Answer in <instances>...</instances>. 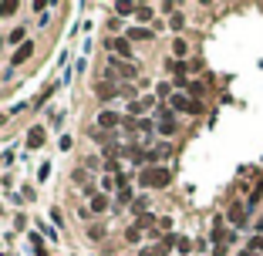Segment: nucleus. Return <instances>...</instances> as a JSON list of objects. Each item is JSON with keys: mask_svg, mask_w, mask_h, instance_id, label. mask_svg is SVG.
Returning a JSON list of instances; mask_svg holds the SVG:
<instances>
[{"mask_svg": "<svg viewBox=\"0 0 263 256\" xmlns=\"http://www.w3.org/2000/svg\"><path fill=\"white\" fill-rule=\"evenodd\" d=\"M169 168L165 165H145L142 168V186H149V189H165L169 186Z\"/></svg>", "mask_w": 263, "mask_h": 256, "instance_id": "f257e3e1", "label": "nucleus"}, {"mask_svg": "<svg viewBox=\"0 0 263 256\" xmlns=\"http://www.w3.org/2000/svg\"><path fill=\"white\" fill-rule=\"evenodd\" d=\"M169 105L176 108V112H186V115H199V112H203V105H199V101H193L189 95H183V91H179V95H172Z\"/></svg>", "mask_w": 263, "mask_h": 256, "instance_id": "f03ea898", "label": "nucleus"}, {"mask_svg": "<svg viewBox=\"0 0 263 256\" xmlns=\"http://www.w3.org/2000/svg\"><path fill=\"white\" fill-rule=\"evenodd\" d=\"M176 128H179V125H176V115H172L169 108H165V112L159 115V132H162V135H172Z\"/></svg>", "mask_w": 263, "mask_h": 256, "instance_id": "7ed1b4c3", "label": "nucleus"}, {"mask_svg": "<svg viewBox=\"0 0 263 256\" xmlns=\"http://www.w3.org/2000/svg\"><path fill=\"white\" fill-rule=\"evenodd\" d=\"M229 223L233 226L246 223V206H243V202H233V206H229Z\"/></svg>", "mask_w": 263, "mask_h": 256, "instance_id": "20e7f679", "label": "nucleus"}, {"mask_svg": "<svg viewBox=\"0 0 263 256\" xmlns=\"http://www.w3.org/2000/svg\"><path fill=\"white\" fill-rule=\"evenodd\" d=\"M31 54H34V41H31V44H21V47H17V51H14V57H11V64H14V67L24 64V61H27Z\"/></svg>", "mask_w": 263, "mask_h": 256, "instance_id": "39448f33", "label": "nucleus"}, {"mask_svg": "<svg viewBox=\"0 0 263 256\" xmlns=\"http://www.w3.org/2000/svg\"><path fill=\"white\" fill-rule=\"evenodd\" d=\"M152 101H155V98H138V101H132V105H128V115H132V118L145 115V112L152 108Z\"/></svg>", "mask_w": 263, "mask_h": 256, "instance_id": "423d86ee", "label": "nucleus"}, {"mask_svg": "<svg viewBox=\"0 0 263 256\" xmlns=\"http://www.w3.org/2000/svg\"><path fill=\"white\" fill-rule=\"evenodd\" d=\"M112 74H118V78H135V67L125 64V61H112Z\"/></svg>", "mask_w": 263, "mask_h": 256, "instance_id": "0eeeda50", "label": "nucleus"}, {"mask_svg": "<svg viewBox=\"0 0 263 256\" xmlns=\"http://www.w3.org/2000/svg\"><path fill=\"white\" fill-rule=\"evenodd\" d=\"M128 44H132L128 37H115V41H112V51H115V54H122V57H132V47H128Z\"/></svg>", "mask_w": 263, "mask_h": 256, "instance_id": "6e6552de", "label": "nucleus"}, {"mask_svg": "<svg viewBox=\"0 0 263 256\" xmlns=\"http://www.w3.org/2000/svg\"><path fill=\"white\" fill-rule=\"evenodd\" d=\"M115 125H118V115H115V112H102V115H98V128H105V132H112Z\"/></svg>", "mask_w": 263, "mask_h": 256, "instance_id": "1a4fd4ad", "label": "nucleus"}, {"mask_svg": "<svg viewBox=\"0 0 263 256\" xmlns=\"http://www.w3.org/2000/svg\"><path fill=\"white\" fill-rule=\"evenodd\" d=\"M27 145H31V148H41V145H44V128H31V132H27Z\"/></svg>", "mask_w": 263, "mask_h": 256, "instance_id": "9d476101", "label": "nucleus"}, {"mask_svg": "<svg viewBox=\"0 0 263 256\" xmlns=\"http://www.w3.org/2000/svg\"><path fill=\"white\" fill-rule=\"evenodd\" d=\"M88 209H92V212H105V209H108V199H105L102 192H95V196H92V206H88Z\"/></svg>", "mask_w": 263, "mask_h": 256, "instance_id": "9b49d317", "label": "nucleus"}, {"mask_svg": "<svg viewBox=\"0 0 263 256\" xmlns=\"http://www.w3.org/2000/svg\"><path fill=\"white\" fill-rule=\"evenodd\" d=\"M128 41H152V31H145V27H132V31H128Z\"/></svg>", "mask_w": 263, "mask_h": 256, "instance_id": "f8f14e48", "label": "nucleus"}, {"mask_svg": "<svg viewBox=\"0 0 263 256\" xmlns=\"http://www.w3.org/2000/svg\"><path fill=\"white\" fill-rule=\"evenodd\" d=\"M172 54H176V57H186V54H189V44H186L183 37H176V41H172Z\"/></svg>", "mask_w": 263, "mask_h": 256, "instance_id": "ddd939ff", "label": "nucleus"}, {"mask_svg": "<svg viewBox=\"0 0 263 256\" xmlns=\"http://www.w3.org/2000/svg\"><path fill=\"white\" fill-rule=\"evenodd\" d=\"M125 239H128V243H138V239H142V226H132V229H128V233H125Z\"/></svg>", "mask_w": 263, "mask_h": 256, "instance_id": "4468645a", "label": "nucleus"}, {"mask_svg": "<svg viewBox=\"0 0 263 256\" xmlns=\"http://www.w3.org/2000/svg\"><path fill=\"white\" fill-rule=\"evenodd\" d=\"M0 14H4V17H7V14H17V0H4V4H0Z\"/></svg>", "mask_w": 263, "mask_h": 256, "instance_id": "2eb2a0df", "label": "nucleus"}, {"mask_svg": "<svg viewBox=\"0 0 263 256\" xmlns=\"http://www.w3.org/2000/svg\"><path fill=\"white\" fill-rule=\"evenodd\" d=\"M112 95H115V88H112V84H98V98H102V101H108Z\"/></svg>", "mask_w": 263, "mask_h": 256, "instance_id": "dca6fc26", "label": "nucleus"}, {"mask_svg": "<svg viewBox=\"0 0 263 256\" xmlns=\"http://www.w3.org/2000/svg\"><path fill=\"white\" fill-rule=\"evenodd\" d=\"M135 4H115V14H135Z\"/></svg>", "mask_w": 263, "mask_h": 256, "instance_id": "f3484780", "label": "nucleus"}, {"mask_svg": "<svg viewBox=\"0 0 263 256\" xmlns=\"http://www.w3.org/2000/svg\"><path fill=\"white\" fill-rule=\"evenodd\" d=\"M172 31H183V24H186V17H183V14H172Z\"/></svg>", "mask_w": 263, "mask_h": 256, "instance_id": "a211bd4d", "label": "nucleus"}, {"mask_svg": "<svg viewBox=\"0 0 263 256\" xmlns=\"http://www.w3.org/2000/svg\"><path fill=\"white\" fill-rule=\"evenodd\" d=\"M135 17H138V21H152V7H138Z\"/></svg>", "mask_w": 263, "mask_h": 256, "instance_id": "6ab92c4d", "label": "nucleus"}, {"mask_svg": "<svg viewBox=\"0 0 263 256\" xmlns=\"http://www.w3.org/2000/svg\"><path fill=\"white\" fill-rule=\"evenodd\" d=\"M7 41H11V44H21V41H24V27H17V31H11V37H7Z\"/></svg>", "mask_w": 263, "mask_h": 256, "instance_id": "aec40b11", "label": "nucleus"}, {"mask_svg": "<svg viewBox=\"0 0 263 256\" xmlns=\"http://www.w3.org/2000/svg\"><path fill=\"white\" fill-rule=\"evenodd\" d=\"M246 249H253V253H263V236H256V239H250V246Z\"/></svg>", "mask_w": 263, "mask_h": 256, "instance_id": "412c9836", "label": "nucleus"}, {"mask_svg": "<svg viewBox=\"0 0 263 256\" xmlns=\"http://www.w3.org/2000/svg\"><path fill=\"white\" fill-rule=\"evenodd\" d=\"M115 182L122 186V179H112V176H108V179H102V189H105V192H108V189H115Z\"/></svg>", "mask_w": 263, "mask_h": 256, "instance_id": "4be33fe9", "label": "nucleus"}, {"mask_svg": "<svg viewBox=\"0 0 263 256\" xmlns=\"http://www.w3.org/2000/svg\"><path fill=\"white\" fill-rule=\"evenodd\" d=\"M132 209H135V212H145V209H149V202H145V199H135V202H132Z\"/></svg>", "mask_w": 263, "mask_h": 256, "instance_id": "5701e85b", "label": "nucleus"}, {"mask_svg": "<svg viewBox=\"0 0 263 256\" xmlns=\"http://www.w3.org/2000/svg\"><path fill=\"white\" fill-rule=\"evenodd\" d=\"M88 236H92V239H102L105 229H102V226H92V229H88Z\"/></svg>", "mask_w": 263, "mask_h": 256, "instance_id": "b1692460", "label": "nucleus"}, {"mask_svg": "<svg viewBox=\"0 0 263 256\" xmlns=\"http://www.w3.org/2000/svg\"><path fill=\"white\" fill-rule=\"evenodd\" d=\"M128 199H132V192H128L125 186H122V189H118V202H128Z\"/></svg>", "mask_w": 263, "mask_h": 256, "instance_id": "393cba45", "label": "nucleus"}, {"mask_svg": "<svg viewBox=\"0 0 263 256\" xmlns=\"http://www.w3.org/2000/svg\"><path fill=\"white\" fill-rule=\"evenodd\" d=\"M138 256H159V249H142Z\"/></svg>", "mask_w": 263, "mask_h": 256, "instance_id": "a878e982", "label": "nucleus"}, {"mask_svg": "<svg viewBox=\"0 0 263 256\" xmlns=\"http://www.w3.org/2000/svg\"><path fill=\"white\" fill-rule=\"evenodd\" d=\"M240 256H260V253H253V249H243V253Z\"/></svg>", "mask_w": 263, "mask_h": 256, "instance_id": "bb28decb", "label": "nucleus"}, {"mask_svg": "<svg viewBox=\"0 0 263 256\" xmlns=\"http://www.w3.org/2000/svg\"><path fill=\"white\" fill-rule=\"evenodd\" d=\"M260 233H263V219H260Z\"/></svg>", "mask_w": 263, "mask_h": 256, "instance_id": "cd10ccee", "label": "nucleus"}]
</instances>
